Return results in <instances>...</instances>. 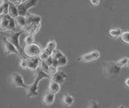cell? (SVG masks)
Listing matches in <instances>:
<instances>
[{"label": "cell", "mask_w": 129, "mask_h": 108, "mask_svg": "<svg viewBox=\"0 0 129 108\" xmlns=\"http://www.w3.org/2000/svg\"><path fill=\"white\" fill-rule=\"evenodd\" d=\"M51 78L49 74H46L40 68L35 71V79L34 82L31 85H28V88L27 89V96L28 98L36 97L38 96V88H39V83L41 80L44 78Z\"/></svg>", "instance_id": "cell-1"}, {"label": "cell", "mask_w": 129, "mask_h": 108, "mask_svg": "<svg viewBox=\"0 0 129 108\" xmlns=\"http://www.w3.org/2000/svg\"><path fill=\"white\" fill-rule=\"evenodd\" d=\"M105 74L111 78H116L120 74L122 68H120L117 61H106L103 64Z\"/></svg>", "instance_id": "cell-2"}, {"label": "cell", "mask_w": 129, "mask_h": 108, "mask_svg": "<svg viewBox=\"0 0 129 108\" xmlns=\"http://www.w3.org/2000/svg\"><path fill=\"white\" fill-rule=\"evenodd\" d=\"M1 30L3 31H15L16 29L15 19L11 17L9 15H6L1 16V23H0Z\"/></svg>", "instance_id": "cell-3"}, {"label": "cell", "mask_w": 129, "mask_h": 108, "mask_svg": "<svg viewBox=\"0 0 129 108\" xmlns=\"http://www.w3.org/2000/svg\"><path fill=\"white\" fill-rule=\"evenodd\" d=\"M43 49L38 44L34 43L32 45H25L23 47V53L27 58L39 57Z\"/></svg>", "instance_id": "cell-4"}, {"label": "cell", "mask_w": 129, "mask_h": 108, "mask_svg": "<svg viewBox=\"0 0 129 108\" xmlns=\"http://www.w3.org/2000/svg\"><path fill=\"white\" fill-rule=\"evenodd\" d=\"M23 32H25V31H24L23 30H20L19 31H15V32H13L12 34L8 35V37H7L6 39L9 42H11L12 45H15L16 47V49H18V51L19 52V53L21 54L22 58H27V57H26V56L24 55V53H23V48L21 47V45H20V44H19V37Z\"/></svg>", "instance_id": "cell-5"}, {"label": "cell", "mask_w": 129, "mask_h": 108, "mask_svg": "<svg viewBox=\"0 0 129 108\" xmlns=\"http://www.w3.org/2000/svg\"><path fill=\"white\" fill-rule=\"evenodd\" d=\"M38 1L36 0H27V1H23V3L19 5H16L18 7V11H19V15H21V16H27V15L29 14L28 12V10L31 7H33L37 5Z\"/></svg>", "instance_id": "cell-6"}, {"label": "cell", "mask_w": 129, "mask_h": 108, "mask_svg": "<svg viewBox=\"0 0 129 108\" xmlns=\"http://www.w3.org/2000/svg\"><path fill=\"white\" fill-rule=\"evenodd\" d=\"M10 83L12 86L15 88H23L27 90L28 86L25 85L23 78L19 73H13L10 77Z\"/></svg>", "instance_id": "cell-7"}, {"label": "cell", "mask_w": 129, "mask_h": 108, "mask_svg": "<svg viewBox=\"0 0 129 108\" xmlns=\"http://www.w3.org/2000/svg\"><path fill=\"white\" fill-rule=\"evenodd\" d=\"M100 56H101V53H99V51L94 50V51L90 52V53L82 55L81 57H78V61L80 62H83V63L92 62V61H96V60H98L100 57Z\"/></svg>", "instance_id": "cell-8"}, {"label": "cell", "mask_w": 129, "mask_h": 108, "mask_svg": "<svg viewBox=\"0 0 129 108\" xmlns=\"http://www.w3.org/2000/svg\"><path fill=\"white\" fill-rule=\"evenodd\" d=\"M3 46H4V53L6 55H9V54H14L16 55L17 57L22 58L21 54L19 53V52L18 49H16V47L13 45L11 42H9L6 38H4L3 40Z\"/></svg>", "instance_id": "cell-9"}, {"label": "cell", "mask_w": 129, "mask_h": 108, "mask_svg": "<svg viewBox=\"0 0 129 108\" xmlns=\"http://www.w3.org/2000/svg\"><path fill=\"white\" fill-rule=\"evenodd\" d=\"M27 69L31 71H36L40 67L41 61L39 57L27 58Z\"/></svg>", "instance_id": "cell-10"}, {"label": "cell", "mask_w": 129, "mask_h": 108, "mask_svg": "<svg viewBox=\"0 0 129 108\" xmlns=\"http://www.w3.org/2000/svg\"><path fill=\"white\" fill-rule=\"evenodd\" d=\"M67 77H68L67 74L64 73V71H59L58 70L57 73H56V74H54L51 78H52V81H53L55 82H57L60 84V85H61V84H63L64 82Z\"/></svg>", "instance_id": "cell-11"}, {"label": "cell", "mask_w": 129, "mask_h": 108, "mask_svg": "<svg viewBox=\"0 0 129 108\" xmlns=\"http://www.w3.org/2000/svg\"><path fill=\"white\" fill-rule=\"evenodd\" d=\"M40 27H41V23H36V24H31L27 25L25 28H24V31L27 34H30L32 35H35L36 33L40 31Z\"/></svg>", "instance_id": "cell-12"}, {"label": "cell", "mask_w": 129, "mask_h": 108, "mask_svg": "<svg viewBox=\"0 0 129 108\" xmlns=\"http://www.w3.org/2000/svg\"><path fill=\"white\" fill-rule=\"evenodd\" d=\"M27 26L31 24H36V23H41V17L40 15L28 14L27 16Z\"/></svg>", "instance_id": "cell-13"}, {"label": "cell", "mask_w": 129, "mask_h": 108, "mask_svg": "<svg viewBox=\"0 0 129 108\" xmlns=\"http://www.w3.org/2000/svg\"><path fill=\"white\" fill-rule=\"evenodd\" d=\"M9 2H10V4H9V12H8V15H9L11 17L16 19L19 15L18 7L12 1H9Z\"/></svg>", "instance_id": "cell-14"}, {"label": "cell", "mask_w": 129, "mask_h": 108, "mask_svg": "<svg viewBox=\"0 0 129 108\" xmlns=\"http://www.w3.org/2000/svg\"><path fill=\"white\" fill-rule=\"evenodd\" d=\"M9 1H1V4H0V15L1 16L8 15V12H9Z\"/></svg>", "instance_id": "cell-15"}, {"label": "cell", "mask_w": 129, "mask_h": 108, "mask_svg": "<svg viewBox=\"0 0 129 108\" xmlns=\"http://www.w3.org/2000/svg\"><path fill=\"white\" fill-rule=\"evenodd\" d=\"M60 90V85L57 82H55L53 81H51L48 86V92L53 94H56Z\"/></svg>", "instance_id": "cell-16"}, {"label": "cell", "mask_w": 129, "mask_h": 108, "mask_svg": "<svg viewBox=\"0 0 129 108\" xmlns=\"http://www.w3.org/2000/svg\"><path fill=\"white\" fill-rule=\"evenodd\" d=\"M15 22H16V25L19 27L21 30H24V28L27 27V19L25 16L19 15V16L15 19Z\"/></svg>", "instance_id": "cell-17"}, {"label": "cell", "mask_w": 129, "mask_h": 108, "mask_svg": "<svg viewBox=\"0 0 129 108\" xmlns=\"http://www.w3.org/2000/svg\"><path fill=\"white\" fill-rule=\"evenodd\" d=\"M56 46H57V44H56V41L52 40V41H50L47 44V45L45 48H44V49H45L47 52H48L51 55H52V53L56 50Z\"/></svg>", "instance_id": "cell-18"}, {"label": "cell", "mask_w": 129, "mask_h": 108, "mask_svg": "<svg viewBox=\"0 0 129 108\" xmlns=\"http://www.w3.org/2000/svg\"><path fill=\"white\" fill-rule=\"evenodd\" d=\"M55 95L56 94L49 93V92L47 93L44 96V98H43L44 103L46 104V105H52V104L55 101Z\"/></svg>", "instance_id": "cell-19"}, {"label": "cell", "mask_w": 129, "mask_h": 108, "mask_svg": "<svg viewBox=\"0 0 129 108\" xmlns=\"http://www.w3.org/2000/svg\"><path fill=\"white\" fill-rule=\"evenodd\" d=\"M53 61V64L52 65L56 66L57 68L60 67H63L64 65H66L68 64V58L66 55H64L63 57H61L60 59H58L57 61Z\"/></svg>", "instance_id": "cell-20"}, {"label": "cell", "mask_w": 129, "mask_h": 108, "mask_svg": "<svg viewBox=\"0 0 129 108\" xmlns=\"http://www.w3.org/2000/svg\"><path fill=\"white\" fill-rule=\"evenodd\" d=\"M62 101L63 103L67 106H72L74 102V98L73 97V95L70 94H66V95L63 96L62 98Z\"/></svg>", "instance_id": "cell-21"}, {"label": "cell", "mask_w": 129, "mask_h": 108, "mask_svg": "<svg viewBox=\"0 0 129 108\" xmlns=\"http://www.w3.org/2000/svg\"><path fill=\"white\" fill-rule=\"evenodd\" d=\"M123 31L119 27H114V28H111L109 31V34L112 37V38H119L121 37Z\"/></svg>", "instance_id": "cell-22"}, {"label": "cell", "mask_w": 129, "mask_h": 108, "mask_svg": "<svg viewBox=\"0 0 129 108\" xmlns=\"http://www.w3.org/2000/svg\"><path fill=\"white\" fill-rule=\"evenodd\" d=\"M23 41H24V43H25V45H32V44L35 43V37H34V35H30V34H27V35L23 39Z\"/></svg>", "instance_id": "cell-23"}, {"label": "cell", "mask_w": 129, "mask_h": 108, "mask_svg": "<svg viewBox=\"0 0 129 108\" xmlns=\"http://www.w3.org/2000/svg\"><path fill=\"white\" fill-rule=\"evenodd\" d=\"M128 62H129V58L127 57H124L123 58L119 59V61H117V64H118V65L120 68H123V67L128 65Z\"/></svg>", "instance_id": "cell-24"}, {"label": "cell", "mask_w": 129, "mask_h": 108, "mask_svg": "<svg viewBox=\"0 0 129 108\" xmlns=\"http://www.w3.org/2000/svg\"><path fill=\"white\" fill-rule=\"evenodd\" d=\"M64 54L62 53L60 50L56 49L53 53L52 55V61H57L58 59H60L61 57H63Z\"/></svg>", "instance_id": "cell-25"}, {"label": "cell", "mask_w": 129, "mask_h": 108, "mask_svg": "<svg viewBox=\"0 0 129 108\" xmlns=\"http://www.w3.org/2000/svg\"><path fill=\"white\" fill-rule=\"evenodd\" d=\"M120 39L123 43L128 44L129 45V31H123V33L120 37Z\"/></svg>", "instance_id": "cell-26"}, {"label": "cell", "mask_w": 129, "mask_h": 108, "mask_svg": "<svg viewBox=\"0 0 129 108\" xmlns=\"http://www.w3.org/2000/svg\"><path fill=\"white\" fill-rule=\"evenodd\" d=\"M40 68L44 72H45L46 74H48V72H49V68H50V66L48 65V63L46 61H41V64H40Z\"/></svg>", "instance_id": "cell-27"}, {"label": "cell", "mask_w": 129, "mask_h": 108, "mask_svg": "<svg viewBox=\"0 0 129 108\" xmlns=\"http://www.w3.org/2000/svg\"><path fill=\"white\" fill-rule=\"evenodd\" d=\"M19 67L22 69H27V58H21L19 62Z\"/></svg>", "instance_id": "cell-28"}, {"label": "cell", "mask_w": 129, "mask_h": 108, "mask_svg": "<svg viewBox=\"0 0 129 108\" xmlns=\"http://www.w3.org/2000/svg\"><path fill=\"white\" fill-rule=\"evenodd\" d=\"M88 108H100V106H99V104L95 100H92L90 102V105Z\"/></svg>", "instance_id": "cell-29"}, {"label": "cell", "mask_w": 129, "mask_h": 108, "mask_svg": "<svg viewBox=\"0 0 129 108\" xmlns=\"http://www.w3.org/2000/svg\"><path fill=\"white\" fill-rule=\"evenodd\" d=\"M90 3L93 6H98L100 3V1L99 0H90Z\"/></svg>", "instance_id": "cell-30"}, {"label": "cell", "mask_w": 129, "mask_h": 108, "mask_svg": "<svg viewBox=\"0 0 129 108\" xmlns=\"http://www.w3.org/2000/svg\"><path fill=\"white\" fill-rule=\"evenodd\" d=\"M124 85L126 86L127 88H129V78H126V80H125V82H124Z\"/></svg>", "instance_id": "cell-31"}, {"label": "cell", "mask_w": 129, "mask_h": 108, "mask_svg": "<svg viewBox=\"0 0 129 108\" xmlns=\"http://www.w3.org/2000/svg\"><path fill=\"white\" fill-rule=\"evenodd\" d=\"M119 108H126V106H119Z\"/></svg>", "instance_id": "cell-32"}, {"label": "cell", "mask_w": 129, "mask_h": 108, "mask_svg": "<svg viewBox=\"0 0 129 108\" xmlns=\"http://www.w3.org/2000/svg\"><path fill=\"white\" fill-rule=\"evenodd\" d=\"M128 67H129V62H128Z\"/></svg>", "instance_id": "cell-33"}]
</instances>
